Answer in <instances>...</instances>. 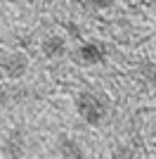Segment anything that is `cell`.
<instances>
[{"mask_svg": "<svg viewBox=\"0 0 156 159\" xmlns=\"http://www.w3.org/2000/svg\"><path fill=\"white\" fill-rule=\"evenodd\" d=\"M76 109H78V116H80L88 126H99V124L106 119V114H109L106 100H104L99 93H92V90L78 95Z\"/></svg>", "mask_w": 156, "mask_h": 159, "instance_id": "6da1fadb", "label": "cell"}, {"mask_svg": "<svg viewBox=\"0 0 156 159\" xmlns=\"http://www.w3.org/2000/svg\"><path fill=\"white\" fill-rule=\"evenodd\" d=\"M76 60L83 66H97L106 60V45L102 40H83L76 50Z\"/></svg>", "mask_w": 156, "mask_h": 159, "instance_id": "7a4b0ae2", "label": "cell"}, {"mask_svg": "<svg viewBox=\"0 0 156 159\" xmlns=\"http://www.w3.org/2000/svg\"><path fill=\"white\" fill-rule=\"evenodd\" d=\"M0 71L5 74L10 81H19L26 71H28V57L26 52H19V50H14V52H7L2 60H0Z\"/></svg>", "mask_w": 156, "mask_h": 159, "instance_id": "3957f363", "label": "cell"}, {"mask_svg": "<svg viewBox=\"0 0 156 159\" xmlns=\"http://www.w3.org/2000/svg\"><path fill=\"white\" fill-rule=\"evenodd\" d=\"M66 50H69L66 38L59 36V33H52V36L43 38V43H40V52L45 55L47 60H62V57L66 55Z\"/></svg>", "mask_w": 156, "mask_h": 159, "instance_id": "277c9868", "label": "cell"}, {"mask_svg": "<svg viewBox=\"0 0 156 159\" xmlns=\"http://www.w3.org/2000/svg\"><path fill=\"white\" fill-rule=\"evenodd\" d=\"M57 150H59L62 157H80V154H85L83 147L78 145V140H71V138H64V143H62Z\"/></svg>", "mask_w": 156, "mask_h": 159, "instance_id": "5b68a950", "label": "cell"}, {"mask_svg": "<svg viewBox=\"0 0 156 159\" xmlns=\"http://www.w3.org/2000/svg\"><path fill=\"white\" fill-rule=\"evenodd\" d=\"M140 74H142L144 83L156 86V66H154V64H142V66H140Z\"/></svg>", "mask_w": 156, "mask_h": 159, "instance_id": "8992f818", "label": "cell"}, {"mask_svg": "<svg viewBox=\"0 0 156 159\" xmlns=\"http://www.w3.org/2000/svg\"><path fill=\"white\" fill-rule=\"evenodd\" d=\"M10 102H12V90L0 83V109H2V107H7Z\"/></svg>", "mask_w": 156, "mask_h": 159, "instance_id": "52a82bcc", "label": "cell"}, {"mask_svg": "<svg viewBox=\"0 0 156 159\" xmlns=\"http://www.w3.org/2000/svg\"><path fill=\"white\" fill-rule=\"evenodd\" d=\"M114 2H116V0H88V5L95 7V10H109Z\"/></svg>", "mask_w": 156, "mask_h": 159, "instance_id": "ba28073f", "label": "cell"}]
</instances>
